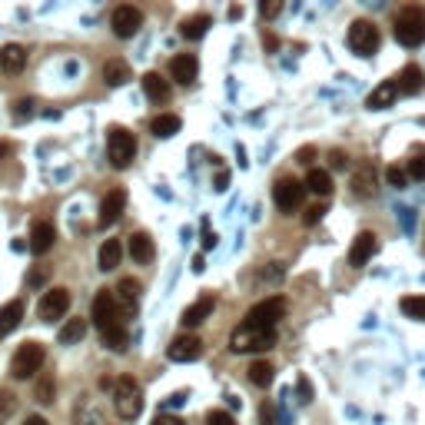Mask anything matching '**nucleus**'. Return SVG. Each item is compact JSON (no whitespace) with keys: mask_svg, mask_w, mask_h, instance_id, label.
<instances>
[{"mask_svg":"<svg viewBox=\"0 0 425 425\" xmlns=\"http://www.w3.org/2000/svg\"><path fill=\"white\" fill-rule=\"evenodd\" d=\"M392 34H396V40L402 43L406 50L419 47V43H425V10L422 7H402L396 14V24H392Z\"/></svg>","mask_w":425,"mask_h":425,"instance_id":"1","label":"nucleus"},{"mask_svg":"<svg viewBox=\"0 0 425 425\" xmlns=\"http://www.w3.org/2000/svg\"><path fill=\"white\" fill-rule=\"evenodd\" d=\"M140 290H143V286H140V282H136V280H130V276H126V280H120V286H116V292H120V296H123V299H126V306H130V309H136V299H140Z\"/></svg>","mask_w":425,"mask_h":425,"instance_id":"34","label":"nucleus"},{"mask_svg":"<svg viewBox=\"0 0 425 425\" xmlns=\"http://www.w3.org/2000/svg\"><path fill=\"white\" fill-rule=\"evenodd\" d=\"M409 180H425V153L409 160Z\"/></svg>","mask_w":425,"mask_h":425,"instance_id":"38","label":"nucleus"},{"mask_svg":"<svg viewBox=\"0 0 425 425\" xmlns=\"http://www.w3.org/2000/svg\"><path fill=\"white\" fill-rule=\"evenodd\" d=\"M113 409H116V416L126 419V422L143 412V389H140V382H136L133 376L116 379V386H113Z\"/></svg>","mask_w":425,"mask_h":425,"instance_id":"2","label":"nucleus"},{"mask_svg":"<svg viewBox=\"0 0 425 425\" xmlns=\"http://www.w3.org/2000/svg\"><path fill=\"white\" fill-rule=\"evenodd\" d=\"M212 309H216V296H200V299H196L193 306L183 312L180 322H183V329H196L200 322H206V319L212 316Z\"/></svg>","mask_w":425,"mask_h":425,"instance_id":"18","label":"nucleus"},{"mask_svg":"<svg viewBox=\"0 0 425 425\" xmlns=\"http://www.w3.org/2000/svg\"><path fill=\"white\" fill-rule=\"evenodd\" d=\"M0 67L7 70V73H20V70L27 67V50L20 47V43L0 47Z\"/></svg>","mask_w":425,"mask_h":425,"instance_id":"23","label":"nucleus"},{"mask_svg":"<svg viewBox=\"0 0 425 425\" xmlns=\"http://www.w3.org/2000/svg\"><path fill=\"white\" fill-rule=\"evenodd\" d=\"M14 412H17V396L10 389H0V425L14 419Z\"/></svg>","mask_w":425,"mask_h":425,"instance_id":"36","label":"nucleus"},{"mask_svg":"<svg viewBox=\"0 0 425 425\" xmlns=\"http://www.w3.org/2000/svg\"><path fill=\"white\" fill-rule=\"evenodd\" d=\"M10 153H14V146H10V143H0V156H10Z\"/></svg>","mask_w":425,"mask_h":425,"instance_id":"54","label":"nucleus"},{"mask_svg":"<svg viewBox=\"0 0 425 425\" xmlns=\"http://www.w3.org/2000/svg\"><path fill=\"white\" fill-rule=\"evenodd\" d=\"M399 309L412 319H425V296H402Z\"/></svg>","mask_w":425,"mask_h":425,"instance_id":"35","label":"nucleus"},{"mask_svg":"<svg viewBox=\"0 0 425 425\" xmlns=\"http://www.w3.org/2000/svg\"><path fill=\"white\" fill-rule=\"evenodd\" d=\"M376 250H379V240H376V232H369V230H362L352 240V250H349V266H366L372 256H376Z\"/></svg>","mask_w":425,"mask_h":425,"instance_id":"15","label":"nucleus"},{"mask_svg":"<svg viewBox=\"0 0 425 425\" xmlns=\"http://www.w3.org/2000/svg\"><path fill=\"white\" fill-rule=\"evenodd\" d=\"M24 322V302L20 299H10L4 309H0V336H10L14 329Z\"/></svg>","mask_w":425,"mask_h":425,"instance_id":"25","label":"nucleus"},{"mask_svg":"<svg viewBox=\"0 0 425 425\" xmlns=\"http://www.w3.org/2000/svg\"><path fill=\"white\" fill-rule=\"evenodd\" d=\"M180 126H183V120L176 113H160L153 123H150V130H153V136H160V140H170V136L180 133Z\"/></svg>","mask_w":425,"mask_h":425,"instance_id":"27","label":"nucleus"},{"mask_svg":"<svg viewBox=\"0 0 425 425\" xmlns=\"http://www.w3.org/2000/svg\"><path fill=\"white\" fill-rule=\"evenodd\" d=\"M43 359H47V349L40 346V342H24V346L14 352V359H10V376L14 379L37 376L40 366H43Z\"/></svg>","mask_w":425,"mask_h":425,"instance_id":"5","label":"nucleus"},{"mask_svg":"<svg viewBox=\"0 0 425 425\" xmlns=\"http://www.w3.org/2000/svg\"><path fill=\"white\" fill-rule=\"evenodd\" d=\"M396 83H399V90L402 93H422L425 90V73H422V67H416V63H409V67H402V73L396 77Z\"/></svg>","mask_w":425,"mask_h":425,"instance_id":"21","label":"nucleus"},{"mask_svg":"<svg viewBox=\"0 0 425 425\" xmlns=\"http://www.w3.org/2000/svg\"><path fill=\"white\" fill-rule=\"evenodd\" d=\"M386 180L392 186H396V190H406V183H409V170H402V166H389L386 170Z\"/></svg>","mask_w":425,"mask_h":425,"instance_id":"37","label":"nucleus"},{"mask_svg":"<svg viewBox=\"0 0 425 425\" xmlns=\"http://www.w3.org/2000/svg\"><path fill=\"white\" fill-rule=\"evenodd\" d=\"M272 376H276V369H272V362H266V359H256V362L250 366V382L252 386H260V389L272 386Z\"/></svg>","mask_w":425,"mask_h":425,"instance_id":"30","label":"nucleus"},{"mask_svg":"<svg viewBox=\"0 0 425 425\" xmlns=\"http://www.w3.org/2000/svg\"><path fill=\"white\" fill-rule=\"evenodd\" d=\"M276 346V329H250L240 326L230 336V349L232 352H266V349Z\"/></svg>","mask_w":425,"mask_h":425,"instance_id":"4","label":"nucleus"},{"mask_svg":"<svg viewBox=\"0 0 425 425\" xmlns=\"http://www.w3.org/2000/svg\"><path fill=\"white\" fill-rule=\"evenodd\" d=\"M90 319H93V326L100 329V336H103V332H110V329L123 326V312H120V306H116L113 292H106V290L97 292L93 309H90Z\"/></svg>","mask_w":425,"mask_h":425,"instance_id":"7","label":"nucleus"},{"mask_svg":"<svg viewBox=\"0 0 425 425\" xmlns=\"http://www.w3.org/2000/svg\"><path fill=\"white\" fill-rule=\"evenodd\" d=\"M379 40H382V34H379V27L372 20H352V27H349V47L356 50L359 57H372L379 50Z\"/></svg>","mask_w":425,"mask_h":425,"instance_id":"8","label":"nucleus"},{"mask_svg":"<svg viewBox=\"0 0 425 425\" xmlns=\"http://www.w3.org/2000/svg\"><path fill=\"white\" fill-rule=\"evenodd\" d=\"M206 270V260L203 256H193V272H203Z\"/></svg>","mask_w":425,"mask_h":425,"instance_id":"51","label":"nucleus"},{"mask_svg":"<svg viewBox=\"0 0 425 425\" xmlns=\"http://www.w3.org/2000/svg\"><path fill=\"white\" fill-rule=\"evenodd\" d=\"M312 156H316V150H312V146H302L299 153H296V160H299V163L306 166V163H312Z\"/></svg>","mask_w":425,"mask_h":425,"instance_id":"45","label":"nucleus"},{"mask_svg":"<svg viewBox=\"0 0 425 425\" xmlns=\"http://www.w3.org/2000/svg\"><path fill=\"white\" fill-rule=\"evenodd\" d=\"M143 90H146V97L153 100V103H166L170 100V93H173V87H170V80L160 77L156 70H150V73H143Z\"/></svg>","mask_w":425,"mask_h":425,"instance_id":"19","label":"nucleus"},{"mask_svg":"<svg viewBox=\"0 0 425 425\" xmlns=\"http://www.w3.org/2000/svg\"><path fill=\"white\" fill-rule=\"evenodd\" d=\"M212 246H216V236H212V232L203 226V250H212Z\"/></svg>","mask_w":425,"mask_h":425,"instance_id":"48","label":"nucleus"},{"mask_svg":"<svg viewBox=\"0 0 425 425\" xmlns=\"http://www.w3.org/2000/svg\"><path fill=\"white\" fill-rule=\"evenodd\" d=\"M24 425H47V419H43V416H30Z\"/></svg>","mask_w":425,"mask_h":425,"instance_id":"52","label":"nucleus"},{"mask_svg":"<svg viewBox=\"0 0 425 425\" xmlns=\"http://www.w3.org/2000/svg\"><path fill=\"white\" fill-rule=\"evenodd\" d=\"M34 113V100H17V103H14V116H17V120H24V116H30Z\"/></svg>","mask_w":425,"mask_h":425,"instance_id":"41","label":"nucleus"},{"mask_svg":"<svg viewBox=\"0 0 425 425\" xmlns=\"http://www.w3.org/2000/svg\"><path fill=\"white\" fill-rule=\"evenodd\" d=\"M196 73H200V60L193 57V53H176L173 60H170V77L176 80V83H193Z\"/></svg>","mask_w":425,"mask_h":425,"instance_id":"17","label":"nucleus"},{"mask_svg":"<svg viewBox=\"0 0 425 425\" xmlns=\"http://www.w3.org/2000/svg\"><path fill=\"white\" fill-rule=\"evenodd\" d=\"M133 80V73H130V67H126V60L113 57L103 63V83L106 87H123V83H130Z\"/></svg>","mask_w":425,"mask_h":425,"instance_id":"22","label":"nucleus"},{"mask_svg":"<svg viewBox=\"0 0 425 425\" xmlns=\"http://www.w3.org/2000/svg\"><path fill=\"white\" fill-rule=\"evenodd\" d=\"M260 416H262V425H276V409H272V402H262Z\"/></svg>","mask_w":425,"mask_h":425,"instance_id":"43","label":"nucleus"},{"mask_svg":"<svg viewBox=\"0 0 425 425\" xmlns=\"http://www.w3.org/2000/svg\"><path fill=\"white\" fill-rule=\"evenodd\" d=\"M352 193L359 196V200H372V196L379 193V170L372 163H362L352 173Z\"/></svg>","mask_w":425,"mask_h":425,"instance_id":"13","label":"nucleus"},{"mask_svg":"<svg viewBox=\"0 0 425 425\" xmlns=\"http://www.w3.org/2000/svg\"><path fill=\"white\" fill-rule=\"evenodd\" d=\"M110 27H113V34H116L120 40H130L136 30L143 27V10H140V7H130V4L116 7L113 17H110Z\"/></svg>","mask_w":425,"mask_h":425,"instance_id":"10","label":"nucleus"},{"mask_svg":"<svg viewBox=\"0 0 425 425\" xmlns=\"http://www.w3.org/2000/svg\"><path fill=\"white\" fill-rule=\"evenodd\" d=\"M47 280V272L43 270H37V272H30V286H40V282Z\"/></svg>","mask_w":425,"mask_h":425,"instance_id":"49","label":"nucleus"},{"mask_svg":"<svg viewBox=\"0 0 425 425\" xmlns=\"http://www.w3.org/2000/svg\"><path fill=\"white\" fill-rule=\"evenodd\" d=\"M126 210V190L123 186H116V190H110V193L103 196V203H100V226H113L120 216H123Z\"/></svg>","mask_w":425,"mask_h":425,"instance_id":"14","label":"nucleus"},{"mask_svg":"<svg viewBox=\"0 0 425 425\" xmlns=\"http://www.w3.org/2000/svg\"><path fill=\"white\" fill-rule=\"evenodd\" d=\"M280 10H282V4H276V0H272V4H260V14H262V17H276Z\"/></svg>","mask_w":425,"mask_h":425,"instance_id":"44","label":"nucleus"},{"mask_svg":"<svg viewBox=\"0 0 425 425\" xmlns=\"http://www.w3.org/2000/svg\"><path fill=\"white\" fill-rule=\"evenodd\" d=\"M166 356L173 359V362H196V359L203 356V342L196 336H176L170 346H166Z\"/></svg>","mask_w":425,"mask_h":425,"instance_id":"12","label":"nucleus"},{"mask_svg":"<svg viewBox=\"0 0 425 425\" xmlns=\"http://www.w3.org/2000/svg\"><path fill=\"white\" fill-rule=\"evenodd\" d=\"M53 242H57L53 222H47V220L34 222V230H30V252H34V256H47V252L53 250Z\"/></svg>","mask_w":425,"mask_h":425,"instance_id":"16","label":"nucleus"},{"mask_svg":"<svg viewBox=\"0 0 425 425\" xmlns=\"http://www.w3.org/2000/svg\"><path fill=\"white\" fill-rule=\"evenodd\" d=\"M106 156H110L113 170H126L136 156V136L130 130H123V126H113L110 136H106Z\"/></svg>","mask_w":425,"mask_h":425,"instance_id":"3","label":"nucleus"},{"mask_svg":"<svg viewBox=\"0 0 425 425\" xmlns=\"http://www.w3.org/2000/svg\"><path fill=\"white\" fill-rule=\"evenodd\" d=\"M286 316V299L282 296H270V299L256 302L250 312H246V319H242V326L250 329H276V322Z\"/></svg>","mask_w":425,"mask_h":425,"instance_id":"6","label":"nucleus"},{"mask_svg":"<svg viewBox=\"0 0 425 425\" xmlns=\"http://www.w3.org/2000/svg\"><path fill=\"white\" fill-rule=\"evenodd\" d=\"M70 309V290H63V286H53V290H47V296L40 299L37 306V316L43 319V322H53V319H63Z\"/></svg>","mask_w":425,"mask_h":425,"instance_id":"11","label":"nucleus"},{"mask_svg":"<svg viewBox=\"0 0 425 425\" xmlns=\"http://www.w3.org/2000/svg\"><path fill=\"white\" fill-rule=\"evenodd\" d=\"M126 250H130L133 262H150L156 256V246H153V240H150L146 232H133L130 242H126Z\"/></svg>","mask_w":425,"mask_h":425,"instance_id":"24","label":"nucleus"},{"mask_svg":"<svg viewBox=\"0 0 425 425\" xmlns=\"http://www.w3.org/2000/svg\"><path fill=\"white\" fill-rule=\"evenodd\" d=\"M272 200H276V206H280L282 212L299 210L302 200H306V183L292 180V176H280L276 186H272Z\"/></svg>","mask_w":425,"mask_h":425,"instance_id":"9","label":"nucleus"},{"mask_svg":"<svg viewBox=\"0 0 425 425\" xmlns=\"http://www.w3.org/2000/svg\"><path fill=\"white\" fill-rule=\"evenodd\" d=\"M329 163H332V170H346L349 156L342 153V150H332V153H329Z\"/></svg>","mask_w":425,"mask_h":425,"instance_id":"42","label":"nucleus"},{"mask_svg":"<svg viewBox=\"0 0 425 425\" xmlns=\"http://www.w3.org/2000/svg\"><path fill=\"white\" fill-rule=\"evenodd\" d=\"M83 336H87V319H67L57 339L63 342V346H73V342H80Z\"/></svg>","mask_w":425,"mask_h":425,"instance_id":"29","label":"nucleus"},{"mask_svg":"<svg viewBox=\"0 0 425 425\" xmlns=\"http://www.w3.org/2000/svg\"><path fill=\"white\" fill-rule=\"evenodd\" d=\"M153 425H186L183 419H176V416H156Z\"/></svg>","mask_w":425,"mask_h":425,"instance_id":"46","label":"nucleus"},{"mask_svg":"<svg viewBox=\"0 0 425 425\" xmlns=\"http://www.w3.org/2000/svg\"><path fill=\"white\" fill-rule=\"evenodd\" d=\"M53 396H57V382H53V376H40L37 389H34V399H37L40 406H50Z\"/></svg>","mask_w":425,"mask_h":425,"instance_id":"33","label":"nucleus"},{"mask_svg":"<svg viewBox=\"0 0 425 425\" xmlns=\"http://www.w3.org/2000/svg\"><path fill=\"white\" fill-rule=\"evenodd\" d=\"M210 27H212V17H210V14H196V17L183 20L180 34H183V40H203Z\"/></svg>","mask_w":425,"mask_h":425,"instance_id":"26","label":"nucleus"},{"mask_svg":"<svg viewBox=\"0 0 425 425\" xmlns=\"http://www.w3.org/2000/svg\"><path fill=\"white\" fill-rule=\"evenodd\" d=\"M399 93H402V90H399L396 80H386V83H379V87L372 90V93H369L366 106H369V110H386V106L396 103Z\"/></svg>","mask_w":425,"mask_h":425,"instance_id":"20","label":"nucleus"},{"mask_svg":"<svg viewBox=\"0 0 425 425\" xmlns=\"http://www.w3.org/2000/svg\"><path fill=\"white\" fill-rule=\"evenodd\" d=\"M306 190L316 196H329L332 193V176L326 173V170H309V176H306Z\"/></svg>","mask_w":425,"mask_h":425,"instance_id":"31","label":"nucleus"},{"mask_svg":"<svg viewBox=\"0 0 425 425\" xmlns=\"http://www.w3.org/2000/svg\"><path fill=\"white\" fill-rule=\"evenodd\" d=\"M170 402H173V406H183V402H186V392H176V396L170 399Z\"/></svg>","mask_w":425,"mask_h":425,"instance_id":"53","label":"nucleus"},{"mask_svg":"<svg viewBox=\"0 0 425 425\" xmlns=\"http://www.w3.org/2000/svg\"><path fill=\"white\" fill-rule=\"evenodd\" d=\"M100 339H103V346L113 349V352H126V346H130V332H126V326L110 329V332H103Z\"/></svg>","mask_w":425,"mask_h":425,"instance_id":"32","label":"nucleus"},{"mask_svg":"<svg viewBox=\"0 0 425 425\" xmlns=\"http://www.w3.org/2000/svg\"><path fill=\"white\" fill-rule=\"evenodd\" d=\"M120 256H123V246H120V240H106L103 246H100V256H97L100 270H103V272L116 270V266H120Z\"/></svg>","mask_w":425,"mask_h":425,"instance_id":"28","label":"nucleus"},{"mask_svg":"<svg viewBox=\"0 0 425 425\" xmlns=\"http://www.w3.org/2000/svg\"><path fill=\"white\" fill-rule=\"evenodd\" d=\"M226 183H230V173H220V176H216V190H220V193L226 190Z\"/></svg>","mask_w":425,"mask_h":425,"instance_id":"50","label":"nucleus"},{"mask_svg":"<svg viewBox=\"0 0 425 425\" xmlns=\"http://www.w3.org/2000/svg\"><path fill=\"white\" fill-rule=\"evenodd\" d=\"M206 425H236V419L230 412H222V409H212L210 416H206Z\"/></svg>","mask_w":425,"mask_h":425,"instance_id":"39","label":"nucleus"},{"mask_svg":"<svg viewBox=\"0 0 425 425\" xmlns=\"http://www.w3.org/2000/svg\"><path fill=\"white\" fill-rule=\"evenodd\" d=\"M299 396H302V402H312V386L306 379H299Z\"/></svg>","mask_w":425,"mask_h":425,"instance_id":"47","label":"nucleus"},{"mask_svg":"<svg viewBox=\"0 0 425 425\" xmlns=\"http://www.w3.org/2000/svg\"><path fill=\"white\" fill-rule=\"evenodd\" d=\"M322 216H326V206L316 203V206H309V210L302 212V222H306V226H316V222L322 220Z\"/></svg>","mask_w":425,"mask_h":425,"instance_id":"40","label":"nucleus"}]
</instances>
